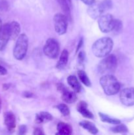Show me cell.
Masks as SVG:
<instances>
[{
    "instance_id": "cell-6",
    "label": "cell",
    "mask_w": 134,
    "mask_h": 135,
    "mask_svg": "<svg viewBox=\"0 0 134 135\" xmlns=\"http://www.w3.org/2000/svg\"><path fill=\"white\" fill-rule=\"evenodd\" d=\"M116 21L112 15L106 14L102 15L99 17L98 21V25L99 29L102 32L108 33L113 31L115 26Z\"/></svg>"
},
{
    "instance_id": "cell-25",
    "label": "cell",
    "mask_w": 134,
    "mask_h": 135,
    "mask_svg": "<svg viewBox=\"0 0 134 135\" xmlns=\"http://www.w3.org/2000/svg\"><path fill=\"white\" fill-rule=\"evenodd\" d=\"M122 23L120 20L116 19V24L115 26H114V28L113 30V32L116 33H118L122 30Z\"/></svg>"
},
{
    "instance_id": "cell-4",
    "label": "cell",
    "mask_w": 134,
    "mask_h": 135,
    "mask_svg": "<svg viewBox=\"0 0 134 135\" xmlns=\"http://www.w3.org/2000/svg\"><path fill=\"white\" fill-rule=\"evenodd\" d=\"M112 6L111 0H103L99 2H93L89 5L87 9V14L93 19H97L103 15L106 11L110 9Z\"/></svg>"
},
{
    "instance_id": "cell-31",
    "label": "cell",
    "mask_w": 134,
    "mask_h": 135,
    "mask_svg": "<svg viewBox=\"0 0 134 135\" xmlns=\"http://www.w3.org/2000/svg\"><path fill=\"white\" fill-rule=\"evenodd\" d=\"M81 1H82L83 3H84L85 4V5H91V4L93 3V2H94L95 0H81Z\"/></svg>"
},
{
    "instance_id": "cell-9",
    "label": "cell",
    "mask_w": 134,
    "mask_h": 135,
    "mask_svg": "<svg viewBox=\"0 0 134 135\" xmlns=\"http://www.w3.org/2000/svg\"><path fill=\"white\" fill-rule=\"evenodd\" d=\"M120 100L123 105L130 107L134 105V88H126L120 94Z\"/></svg>"
},
{
    "instance_id": "cell-16",
    "label": "cell",
    "mask_w": 134,
    "mask_h": 135,
    "mask_svg": "<svg viewBox=\"0 0 134 135\" xmlns=\"http://www.w3.org/2000/svg\"><path fill=\"white\" fill-rule=\"evenodd\" d=\"M53 117L49 113L46 112H42L39 113H37L35 115V123L38 124L45 123L51 121Z\"/></svg>"
},
{
    "instance_id": "cell-34",
    "label": "cell",
    "mask_w": 134,
    "mask_h": 135,
    "mask_svg": "<svg viewBox=\"0 0 134 135\" xmlns=\"http://www.w3.org/2000/svg\"><path fill=\"white\" fill-rule=\"evenodd\" d=\"M83 44V40H82V39H81L80 40V42H79V44H78V47H77V50H76V51H78L79 50V49L80 48V47H81V45Z\"/></svg>"
},
{
    "instance_id": "cell-7",
    "label": "cell",
    "mask_w": 134,
    "mask_h": 135,
    "mask_svg": "<svg viewBox=\"0 0 134 135\" xmlns=\"http://www.w3.org/2000/svg\"><path fill=\"white\" fill-rule=\"evenodd\" d=\"M60 51L59 42L55 38H49L43 47L45 55L50 59H56Z\"/></svg>"
},
{
    "instance_id": "cell-10",
    "label": "cell",
    "mask_w": 134,
    "mask_h": 135,
    "mask_svg": "<svg viewBox=\"0 0 134 135\" xmlns=\"http://www.w3.org/2000/svg\"><path fill=\"white\" fill-rule=\"evenodd\" d=\"M58 90L62 93L61 98L64 102L67 103V104H73V103L76 102L77 100V96H76V93L68 90L63 84H59Z\"/></svg>"
},
{
    "instance_id": "cell-14",
    "label": "cell",
    "mask_w": 134,
    "mask_h": 135,
    "mask_svg": "<svg viewBox=\"0 0 134 135\" xmlns=\"http://www.w3.org/2000/svg\"><path fill=\"white\" fill-rule=\"evenodd\" d=\"M9 32H10V39L14 40L19 36L20 32V26L19 23L16 21H13L9 24Z\"/></svg>"
},
{
    "instance_id": "cell-20",
    "label": "cell",
    "mask_w": 134,
    "mask_h": 135,
    "mask_svg": "<svg viewBox=\"0 0 134 135\" xmlns=\"http://www.w3.org/2000/svg\"><path fill=\"white\" fill-rule=\"evenodd\" d=\"M56 1H57L58 4L63 10L64 14L66 16L68 20H71L70 9V7L67 0H56Z\"/></svg>"
},
{
    "instance_id": "cell-37",
    "label": "cell",
    "mask_w": 134,
    "mask_h": 135,
    "mask_svg": "<svg viewBox=\"0 0 134 135\" xmlns=\"http://www.w3.org/2000/svg\"><path fill=\"white\" fill-rule=\"evenodd\" d=\"M67 1H68V3H69V4L71 3V0H67Z\"/></svg>"
},
{
    "instance_id": "cell-22",
    "label": "cell",
    "mask_w": 134,
    "mask_h": 135,
    "mask_svg": "<svg viewBox=\"0 0 134 135\" xmlns=\"http://www.w3.org/2000/svg\"><path fill=\"white\" fill-rule=\"evenodd\" d=\"M78 76L80 80H81V82L84 85L88 87L91 86V81L85 71H83V70L78 71Z\"/></svg>"
},
{
    "instance_id": "cell-35",
    "label": "cell",
    "mask_w": 134,
    "mask_h": 135,
    "mask_svg": "<svg viewBox=\"0 0 134 135\" xmlns=\"http://www.w3.org/2000/svg\"><path fill=\"white\" fill-rule=\"evenodd\" d=\"M1 107H2V103H1V97H0V112L1 111Z\"/></svg>"
},
{
    "instance_id": "cell-17",
    "label": "cell",
    "mask_w": 134,
    "mask_h": 135,
    "mask_svg": "<svg viewBox=\"0 0 134 135\" xmlns=\"http://www.w3.org/2000/svg\"><path fill=\"white\" fill-rule=\"evenodd\" d=\"M57 134H65L70 135L72 134V127L68 124L64 122H60L57 125Z\"/></svg>"
},
{
    "instance_id": "cell-2",
    "label": "cell",
    "mask_w": 134,
    "mask_h": 135,
    "mask_svg": "<svg viewBox=\"0 0 134 135\" xmlns=\"http://www.w3.org/2000/svg\"><path fill=\"white\" fill-rule=\"evenodd\" d=\"M100 84L104 92L108 96L116 94L120 89V84L112 75H104L100 79Z\"/></svg>"
},
{
    "instance_id": "cell-24",
    "label": "cell",
    "mask_w": 134,
    "mask_h": 135,
    "mask_svg": "<svg viewBox=\"0 0 134 135\" xmlns=\"http://www.w3.org/2000/svg\"><path fill=\"white\" fill-rule=\"evenodd\" d=\"M63 116H68L70 115V109L68 107L64 104H60L56 106Z\"/></svg>"
},
{
    "instance_id": "cell-32",
    "label": "cell",
    "mask_w": 134,
    "mask_h": 135,
    "mask_svg": "<svg viewBox=\"0 0 134 135\" xmlns=\"http://www.w3.org/2000/svg\"><path fill=\"white\" fill-rule=\"evenodd\" d=\"M9 86H10V85H9V84H3V90H7L9 89Z\"/></svg>"
},
{
    "instance_id": "cell-28",
    "label": "cell",
    "mask_w": 134,
    "mask_h": 135,
    "mask_svg": "<svg viewBox=\"0 0 134 135\" xmlns=\"http://www.w3.org/2000/svg\"><path fill=\"white\" fill-rule=\"evenodd\" d=\"M33 134L35 135H41L44 134V133H43V130L42 129H40V128H36V129H34Z\"/></svg>"
},
{
    "instance_id": "cell-15",
    "label": "cell",
    "mask_w": 134,
    "mask_h": 135,
    "mask_svg": "<svg viewBox=\"0 0 134 135\" xmlns=\"http://www.w3.org/2000/svg\"><path fill=\"white\" fill-rule=\"evenodd\" d=\"M67 81H68V84L70 86L71 88L74 90V92L79 93L82 90V87H81V84L79 83L77 77L74 75H70L67 79Z\"/></svg>"
},
{
    "instance_id": "cell-26",
    "label": "cell",
    "mask_w": 134,
    "mask_h": 135,
    "mask_svg": "<svg viewBox=\"0 0 134 135\" xmlns=\"http://www.w3.org/2000/svg\"><path fill=\"white\" fill-rule=\"evenodd\" d=\"M9 8V3L5 0H0V12L5 11Z\"/></svg>"
},
{
    "instance_id": "cell-8",
    "label": "cell",
    "mask_w": 134,
    "mask_h": 135,
    "mask_svg": "<svg viewBox=\"0 0 134 135\" xmlns=\"http://www.w3.org/2000/svg\"><path fill=\"white\" fill-rule=\"evenodd\" d=\"M55 30L59 35H63L66 32L68 28V18L64 14L57 13L53 17Z\"/></svg>"
},
{
    "instance_id": "cell-30",
    "label": "cell",
    "mask_w": 134,
    "mask_h": 135,
    "mask_svg": "<svg viewBox=\"0 0 134 135\" xmlns=\"http://www.w3.org/2000/svg\"><path fill=\"white\" fill-rule=\"evenodd\" d=\"M7 71L6 69L0 65V75H7Z\"/></svg>"
},
{
    "instance_id": "cell-11",
    "label": "cell",
    "mask_w": 134,
    "mask_h": 135,
    "mask_svg": "<svg viewBox=\"0 0 134 135\" xmlns=\"http://www.w3.org/2000/svg\"><path fill=\"white\" fill-rule=\"evenodd\" d=\"M10 39L9 24L6 23L3 25L0 30V51H3L6 47Z\"/></svg>"
},
{
    "instance_id": "cell-33",
    "label": "cell",
    "mask_w": 134,
    "mask_h": 135,
    "mask_svg": "<svg viewBox=\"0 0 134 135\" xmlns=\"http://www.w3.org/2000/svg\"><path fill=\"white\" fill-rule=\"evenodd\" d=\"M24 96L26 98H30L32 96V94L31 92H24Z\"/></svg>"
},
{
    "instance_id": "cell-27",
    "label": "cell",
    "mask_w": 134,
    "mask_h": 135,
    "mask_svg": "<svg viewBox=\"0 0 134 135\" xmlns=\"http://www.w3.org/2000/svg\"><path fill=\"white\" fill-rule=\"evenodd\" d=\"M78 61L80 63H83L85 60V54L84 51H81L78 54Z\"/></svg>"
},
{
    "instance_id": "cell-5",
    "label": "cell",
    "mask_w": 134,
    "mask_h": 135,
    "mask_svg": "<svg viewBox=\"0 0 134 135\" xmlns=\"http://www.w3.org/2000/svg\"><path fill=\"white\" fill-rule=\"evenodd\" d=\"M28 47V38L25 34L18 36L13 49V55L17 60H22L26 56Z\"/></svg>"
},
{
    "instance_id": "cell-3",
    "label": "cell",
    "mask_w": 134,
    "mask_h": 135,
    "mask_svg": "<svg viewBox=\"0 0 134 135\" xmlns=\"http://www.w3.org/2000/svg\"><path fill=\"white\" fill-rule=\"evenodd\" d=\"M118 66V60L116 55L109 54L99 63L97 69L102 75H112L115 72Z\"/></svg>"
},
{
    "instance_id": "cell-1",
    "label": "cell",
    "mask_w": 134,
    "mask_h": 135,
    "mask_svg": "<svg viewBox=\"0 0 134 135\" xmlns=\"http://www.w3.org/2000/svg\"><path fill=\"white\" fill-rule=\"evenodd\" d=\"M113 41L109 37L97 40L92 46V51L97 57H105L110 54L113 47Z\"/></svg>"
},
{
    "instance_id": "cell-36",
    "label": "cell",
    "mask_w": 134,
    "mask_h": 135,
    "mask_svg": "<svg viewBox=\"0 0 134 135\" xmlns=\"http://www.w3.org/2000/svg\"><path fill=\"white\" fill-rule=\"evenodd\" d=\"M3 26V24H2V21H1V18H0V30H1V28H2Z\"/></svg>"
},
{
    "instance_id": "cell-12",
    "label": "cell",
    "mask_w": 134,
    "mask_h": 135,
    "mask_svg": "<svg viewBox=\"0 0 134 135\" xmlns=\"http://www.w3.org/2000/svg\"><path fill=\"white\" fill-rule=\"evenodd\" d=\"M4 123L10 133H13L16 127V119L14 113L7 112L4 113Z\"/></svg>"
},
{
    "instance_id": "cell-21",
    "label": "cell",
    "mask_w": 134,
    "mask_h": 135,
    "mask_svg": "<svg viewBox=\"0 0 134 135\" xmlns=\"http://www.w3.org/2000/svg\"><path fill=\"white\" fill-rule=\"evenodd\" d=\"M99 114L100 119H101V121H103V122L112 124V125H118V124L121 123V121H120L119 119H118L112 118V117H109L107 115L104 114V113H101V112H99Z\"/></svg>"
},
{
    "instance_id": "cell-29",
    "label": "cell",
    "mask_w": 134,
    "mask_h": 135,
    "mask_svg": "<svg viewBox=\"0 0 134 135\" xmlns=\"http://www.w3.org/2000/svg\"><path fill=\"white\" fill-rule=\"evenodd\" d=\"M26 131V127L24 125H21L19 127V130H18V134H24Z\"/></svg>"
},
{
    "instance_id": "cell-19",
    "label": "cell",
    "mask_w": 134,
    "mask_h": 135,
    "mask_svg": "<svg viewBox=\"0 0 134 135\" xmlns=\"http://www.w3.org/2000/svg\"><path fill=\"white\" fill-rule=\"evenodd\" d=\"M80 125L84 129H86L87 131H89L91 134H95L98 133V129L95 126L93 123L88 121H82L80 122Z\"/></svg>"
},
{
    "instance_id": "cell-18",
    "label": "cell",
    "mask_w": 134,
    "mask_h": 135,
    "mask_svg": "<svg viewBox=\"0 0 134 135\" xmlns=\"http://www.w3.org/2000/svg\"><path fill=\"white\" fill-rule=\"evenodd\" d=\"M68 60V52L66 49L63 50L62 54L60 55V59L56 64V68L59 69H63L66 66Z\"/></svg>"
},
{
    "instance_id": "cell-13",
    "label": "cell",
    "mask_w": 134,
    "mask_h": 135,
    "mask_svg": "<svg viewBox=\"0 0 134 135\" xmlns=\"http://www.w3.org/2000/svg\"><path fill=\"white\" fill-rule=\"evenodd\" d=\"M77 110L83 117L87 119H93V115L88 109L87 104L85 102L80 101L77 104Z\"/></svg>"
},
{
    "instance_id": "cell-23",
    "label": "cell",
    "mask_w": 134,
    "mask_h": 135,
    "mask_svg": "<svg viewBox=\"0 0 134 135\" xmlns=\"http://www.w3.org/2000/svg\"><path fill=\"white\" fill-rule=\"evenodd\" d=\"M110 129L113 133H125L128 132V129L127 128V127L123 124L121 123L118 124L116 125V126L113 127Z\"/></svg>"
}]
</instances>
